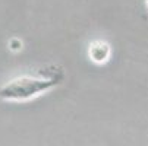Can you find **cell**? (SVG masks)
<instances>
[{
	"mask_svg": "<svg viewBox=\"0 0 148 146\" xmlns=\"http://www.w3.org/2000/svg\"><path fill=\"white\" fill-rule=\"evenodd\" d=\"M59 82L57 77H19L0 88V98L9 101H24L40 95Z\"/></svg>",
	"mask_w": 148,
	"mask_h": 146,
	"instance_id": "6da1fadb",
	"label": "cell"
}]
</instances>
